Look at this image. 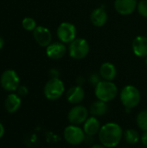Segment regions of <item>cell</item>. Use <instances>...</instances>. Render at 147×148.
<instances>
[{"label": "cell", "instance_id": "obj_1", "mask_svg": "<svg viewBox=\"0 0 147 148\" xmlns=\"http://www.w3.org/2000/svg\"><path fill=\"white\" fill-rule=\"evenodd\" d=\"M122 127L115 122H108L101 126L98 138L101 145L107 148L116 147L123 138Z\"/></svg>", "mask_w": 147, "mask_h": 148}, {"label": "cell", "instance_id": "obj_2", "mask_svg": "<svg viewBox=\"0 0 147 148\" xmlns=\"http://www.w3.org/2000/svg\"><path fill=\"white\" fill-rule=\"evenodd\" d=\"M94 87V95L97 100L104 102L108 103L113 101L118 95V88L113 82L102 80Z\"/></svg>", "mask_w": 147, "mask_h": 148}, {"label": "cell", "instance_id": "obj_3", "mask_svg": "<svg viewBox=\"0 0 147 148\" xmlns=\"http://www.w3.org/2000/svg\"><path fill=\"white\" fill-rule=\"evenodd\" d=\"M120 99L126 109L132 110L139 104L141 95L135 86L126 85L121 89L120 93Z\"/></svg>", "mask_w": 147, "mask_h": 148}, {"label": "cell", "instance_id": "obj_4", "mask_svg": "<svg viewBox=\"0 0 147 148\" xmlns=\"http://www.w3.org/2000/svg\"><path fill=\"white\" fill-rule=\"evenodd\" d=\"M65 91L63 82L60 78H50L45 84L43 94L49 101H56L60 99Z\"/></svg>", "mask_w": 147, "mask_h": 148}, {"label": "cell", "instance_id": "obj_5", "mask_svg": "<svg viewBox=\"0 0 147 148\" xmlns=\"http://www.w3.org/2000/svg\"><path fill=\"white\" fill-rule=\"evenodd\" d=\"M90 51V46L84 38H75L69 43L68 54L75 60H81L87 57Z\"/></svg>", "mask_w": 147, "mask_h": 148}, {"label": "cell", "instance_id": "obj_6", "mask_svg": "<svg viewBox=\"0 0 147 148\" xmlns=\"http://www.w3.org/2000/svg\"><path fill=\"white\" fill-rule=\"evenodd\" d=\"M63 137L66 142L72 146H78L85 141L86 134L83 128L76 125H68L63 131Z\"/></svg>", "mask_w": 147, "mask_h": 148}, {"label": "cell", "instance_id": "obj_7", "mask_svg": "<svg viewBox=\"0 0 147 148\" xmlns=\"http://www.w3.org/2000/svg\"><path fill=\"white\" fill-rule=\"evenodd\" d=\"M0 84L4 90L8 92H14L16 91L20 86V78L15 70L7 69L1 75Z\"/></svg>", "mask_w": 147, "mask_h": 148}, {"label": "cell", "instance_id": "obj_8", "mask_svg": "<svg viewBox=\"0 0 147 148\" xmlns=\"http://www.w3.org/2000/svg\"><path fill=\"white\" fill-rule=\"evenodd\" d=\"M76 28L75 26L69 22L62 23L56 30V35L60 42L62 43H70L76 38Z\"/></svg>", "mask_w": 147, "mask_h": 148}, {"label": "cell", "instance_id": "obj_9", "mask_svg": "<svg viewBox=\"0 0 147 148\" xmlns=\"http://www.w3.org/2000/svg\"><path fill=\"white\" fill-rule=\"evenodd\" d=\"M89 110L82 105H75L68 113V120L70 124L79 126L88 118Z\"/></svg>", "mask_w": 147, "mask_h": 148}, {"label": "cell", "instance_id": "obj_10", "mask_svg": "<svg viewBox=\"0 0 147 148\" xmlns=\"http://www.w3.org/2000/svg\"><path fill=\"white\" fill-rule=\"evenodd\" d=\"M33 36L41 47H48L52 42V34L50 30L43 26H37L33 31Z\"/></svg>", "mask_w": 147, "mask_h": 148}, {"label": "cell", "instance_id": "obj_11", "mask_svg": "<svg viewBox=\"0 0 147 148\" xmlns=\"http://www.w3.org/2000/svg\"><path fill=\"white\" fill-rule=\"evenodd\" d=\"M137 0H115V10L121 16H129L137 10Z\"/></svg>", "mask_w": 147, "mask_h": 148}, {"label": "cell", "instance_id": "obj_12", "mask_svg": "<svg viewBox=\"0 0 147 148\" xmlns=\"http://www.w3.org/2000/svg\"><path fill=\"white\" fill-rule=\"evenodd\" d=\"M67 53V48L62 42H51L46 47V55L52 60H59L62 58Z\"/></svg>", "mask_w": 147, "mask_h": 148}, {"label": "cell", "instance_id": "obj_13", "mask_svg": "<svg viewBox=\"0 0 147 148\" xmlns=\"http://www.w3.org/2000/svg\"><path fill=\"white\" fill-rule=\"evenodd\" d=\"M85 98V91L80 85L73 86L66 93L67 101L73 105L80 104Z\"/></svg>", "mask_w": 147, "mask_h": 148}, {"label": "cell", "instance_id": "obj_14", "mask_svg": "<svg viewBox=\"0 0 147 148\" xmlns=\"http://www.w3.org/2000/svg\"><path fill=\"white\" fill-rule=\"evenodd\" d=\"M133 54L141 58L147 57V37L145 36H139L134 38L132 43Z\"/></svg>", "mask_w": 147, "mask_h": 148}, {"label": "cell", "instance_id": "obj_15", "mask_svg": "<svg viewBox=\"0 0 147 148\" xmlns=\"http://www.w3.org/2000/svg\"><path fill=\"white\" fill-rule=\"evenodd\" d=\"M101 123L97 117L91 116L87 119V121L83 123V130L87 136L94 137L97 135L101 130Z\"/></svg>", "mask_w": 147, "mask_h": 148}, {"label": "cell", "instance_id": "obj_16", "mask_svg": "<svg viewBox=\"0 0 147 148\" xmlns=\"http://www.w3.org/2000/svg\"><path fill=\"white\" fill-rule=\"evenodd\" d=\"M90 20L94 26L102 27L107 23V22L108 20L107 12L106 11V10L104 8L98 7L91 12Z\"/></svg>", "mask_w": 147, "mask_h": 148}, {"label": "cell", "instance_id": "obj_17", "mask_svg": "<svg viewBox=\"0 0 147 148\" xmlns=\"http://www.w3.org/2000/svg\"><path fill=\"white\" fill-rule=\"evenodd\" d=\"M117 75V69L114 64L107 62L101 64L100 68V76L104 81L113 82Z\"/></svg>", "mask_w": 147, "mask_h": 148}, {"label": "cell", "instance_id": "obj_18", "mask_svg": "<svg viewBox=\"0 0 147 148\" xmlns=\"http://www.w3.org/2000/svg\"><path fill=\"white\" fill-rule=\"evenodd\" d=\"M22 101L21 97L17 94H10L4 101V108L6 111L10 114L16 113L21 107Z\"/></svg>", "mask_w": 147, "mask_h": 148}, {"label": "cell", "instance_id": "obj_19", "mask_svg": "<svg viewBox=\"0 0 147 148\" xmlns=\"http://www.w3.org/2000/svg\"><path fill=\"white\" fill-rule=\"evenodd\" d=\"M107 111H108L107 103L100 100L94 101L89 107V113L91 114V115L97 118L105 115L107 113Z\"/></svg>", "mask_w": 147, "mask_h": 148}, {"label": "cell", "instance_id": "obj_20", "mask_svg": "<svg viewBox=\"0 0 147 148\" xmlns=\"http://www.w3.org/2000/svg\"><path fill=\"white\" fill-rule=\"evenodd\" d=\"M123 137H124V140H126V143H128L130 145H135L139 142L141 136L139 135V134L137 130L133 129V128H129L124 132Z\"/></svg>", "mask_w": 147, "mask_h": 148}, {"label": "cell", "instance_id": "obj_21", "mask_svg": "<svg viewBox=\"0 0 147 148\" xmlns=\"http://www.w3.org/2000/svg\"><path fill=\"white\" fill-rule=\"evenodd\" d=\"M136 122L138 127L143 131L146 132L147 131V109L140 111L137 117H136Z\"/></svg>", "mask_w": 147, "mask_h": 148}, {"label": "cell", "instance_id": "obj_22", "mask_svg": "<svg viewBox=\"0 0 147 148\" xmlns=\"http://www.w3.org/2000/svg\"><path fill=\"white\" fill-rule=\"evenodd\" d=\"M22 26L27 31H34V29L37 27L36 20L32 17L23 18L22 21Z\"/></svg>", "mask_w": 147, "mask_h": 148}, {"label": "cell", "instance_id": "obj_23", "mask_svg": "<svg viewBox=\"0 0 147 148\" xmlns=\"http://www.w3.org/2000/svg\"><path fill=\"white\" fill-rule=\"evenodd\" d=\"M137 10L141 16L147 18V0H140L138 2Z\"/></svg>", "mask_w": 147, "mask_h": 148}, {"label": "cell", "instance_id": "obj_24", "mask_svg": "<svg viewBox=\"0 0 147 148\" xmlns=\"http://www.w3.org/2000/svg\"><path fill=\"white\" fill-rule=\"evenodd\" d=\"M16 94L20 96V97H23V96H26L28 94H29V89L26 86H19L17 90H16Z\"/></svg>", "mask_w": 147, "mask_h": 148}, {"label": "cell", "instance_id": "obj_25", "mask_svg": "<svg viewBox=\"0 0 147 148\" xmlns=\"http://www.w3.org/2000/svg\"><path fill=\"white\" fill-rule=\"evenodd\" d=\"M99 82H101V80H100V78L98 77L97 75H92L90 76V82L93 83L94 86H95Z\"/></svg>", "mask_w": 147, "mask_h": 148}, {"label": "cell", "instance_id": "obj_26", "mask_svg": "<svg viewBox=\"0 0 147 148\" xmlns=\"http://www.w3.org/2000/svg\"><path fill=\"white\" fill-rule=\"evenodd\" d=\"M49 75L51 76V78H59V71L55 69H52L49 71Z\"/></svg>", "mask_w": 147, "mask_h": 148}, {"label": "cell", "instance_id": "obj_27", "mask_svg": "<svg viewBox=\"0 0 147 148\" xmlns=\"http://www.w3.org/2000/svg\"><path fill=\"white\" fill-rule=\"evenodd\" d=\"M140 140H141V143L147 147V131L146 132H144L140 137Z\"/></svg>", "mask_w": 147, "mask_h": 148}, {"label": "cell", "instance_id": "obj_28", "mask_svg": "<svg viewBox=\"0 0 147 148\" xmlns=\"http://www.w3.org/2000/svg\"><path fill=\"white\" fill-rule=\"evenodd\" d=\"M4 132H5L4 127H3V125L0 122V139L4 135Z\"/></svg>", "mask_w": 147, "mask_h": 148}, {"label": "cell", "instance_id": "obj_29", "mask_svg": "<svg viewBox=\"0 0 147 148\" xmlns=\"http://www.w3.org/2000/svg\"><path fill=\"white\" fill-rule=\"evenodd\" d=\"M90 148H107L106 147H104L103 145L101 144H95V145H93L92 147H90Z\"/></svg>", "mask_w": 147, "mask_h": 148}, {"label": "cell", "instance_id": "obj_30", "mask_svg": "<svg viewBox=\"0 0 147 148\" xmlns=\"http://www.w3.org/2000/svg\"><path fill=\"white\" fill-rule=\"evenodd\" d=\"M3 45H4V41H3V39L0 36V50L3 49Z\"/></svg>", "mask_w": 147, "mask_h": 148}, {"label": "cell", "instance_id": "obj_31", "mask_svg": "<svg viewBox=\"0 0 147 148\" xmlns=\"http://www.w3.org/2000/svg\"><path fill=\"white\" fill-rule=\"evenodd\" d=\"M146 64L147 65V57H146Z\"/></svg>", "mask_w": 147, "mask_h": 148}, {"label": "cell", "instance_id": "obj_32", "mask_svg": "<svg viewBox=\"0 0 147 148\" xmlns=\"http://www.w3.org/2000/svg\"><path fill=\"white\" fill-rule=\"evenodd\" d=\"M121 148H126V147H121Z\"/></svg>", "mask_w": 147, "mask_h": 148}, {"label": "cell", "instance_id": "obj_33", "mask_svg": "<svg viewBox=\"0 0 147 148\" xmlns=\"http://www.w3.org/2000/svg\"><path fill=\"white\" fill-rule=\"evenodd\" d=\"M45 148H49V147H45Z\"/></svg>", "mask_w": 147, "mask_h": 148}]
</instances>
